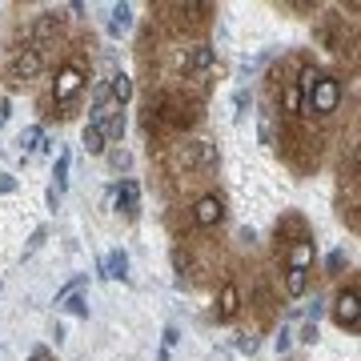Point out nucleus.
Returning a JSON list of instances; mask_svg holds the SVG:
<instances>
[{"label":"nucleus","instance_id":"nucleus-1","mask_svg":"<svg viewBox=\"0 0 361 361\" xmlns=\"http://www.w3.org/2000/svg\"><path fill=\"white\" fill-rule=\"evenodd\" d=\"M337 104H341V85H337V77H322L317 85H313V92L305 97V113H334Z\"/></svg>","mask_w":361,"mask_h":361},{"label":"nucleus","instance_id":"nucleus-2","mask_svg":"<svg viewBox=\"0 0 361 361\" xmlns=\"http://www.w3.org/2000/svg\"><path fill=\"white\" fill-rule=\"evenodd\" d=\"M80 89H85V73H80L77 65H61L56 68V80H52V97H56V101L68 104Z\"/></svg>","mask_w":361,"mask_h":361},{"label":"nucleus","instance_id":"nucleus-3","mask_svg":"<svg viewBox=\"0 0 361 361\" xmlns=\"http://www.w3.org/2000/svg\"><path fill=\"white\" fill-rule=\"evenodd\" d=\"M334 317H337V325H341V329H357V322H361V301H357V289H353V285L337 293Z\"/></svg>","mask_w":361,"mask_h":361},{"label":"nucleus","instance_id":"nucleus-4","mask_svg":"<svg viewBox=\"0 0 361 361\" xmlns=\"http://www.w3.org/2000/svg\"><path fill=\"white\" fill-rule=\"evenodd\" d=\"M44 68V61H40L37 49H20L13 56V65H8V77H13V85H20V80H32Z\"/></svg>","mask_w":361,"mask_h":361},{"label":"nucleus","instance_id":"nucleus-5","mask_svg":"<svg viewBox=\"0 0 361 361\" xmlns=\"http://www.w3.org/2000/svg\"><path fill=\"white\" fill-rule=\"evenodd\" d=\"M193 221L201 225V229H213V225H221V221H225V201H221L217 193H205V197L193 205Z\"/></svg>","mask_w":361,"mask_h":361},{"label":"nucleus","instance_id":"nucleus-6","mask_svg":"<svg viewBox=\"0 0 361 361\" xmlns=\"http://www.w3.org/2000/svg\"><path fill=\"white\" fill-rule=\"evenodd\" d=\"M101 277L125 281V277H129V253H125V249H113V253H109V257L101 261Z\"/></svg>","mask_w":361,"mask_h":361},{"label":"nucleus","instance_id":"nucleus-7","mask_svg":"<svg viewBox=\"0 0 361 361\" xmlns=\"http://www.w3.org/2000/svg\"><path fill=\"white\" fill-rule=\"evenodd\" d=\"M185 65L193 68V73H209V68L217 65V49H213V44H193Z\"/></svg>","mask_w":361,"mask_h":361},{"label":"nucleus","instance_id":"nucleus-8","mask_svg":"<svg viewBox=\"0 0 361 361\" xmlns=\"http://www.w3.org/2000/svg\"><path fill=\"white\" fill-rule=\"evenodd\" d=\"M237 310H241V289H237V285H225V289H221V301H217V317L221 322H233Z\"/></svg>","mask_w":361,"mask_h":361},{"label":"nucleus","instance_id":"nucleus-9","mask_svg":"<svg viewBox=\"0 0 361 361\" xmlns=\"http://www.w3.org/2000/svg\"><path fill=\"white\" fill-rule=\"evenodd\" d=\"M313 257H317V245H313V241H297V245L289 249V269H301V273H310Z\"/></svg>","mask_w":361,"mask_h":361},{"label":"nucleus","instance_id":"nucleus-10","mask_svg":"<svg viewBox=\"0 0 361 361\" xmlns=\"http://www.w3.org/2000/svg\"><path fill=\"white\" fill-rule=\"evenodd\" d=\"M56 32H61V16H56V13H40L37 25H32V40L44 44V40H52Z\"/></svg>","mask_w":361,"mask_h":361},{"label":"nucleus","instance_id":"nucleus-11","mask_svg":"<svg viewBox=\"0 0 361 361\" xmlns=\"http://www.w3.org/2000/svg\"><path fill=\"white\" fill-rule=\"evenodd\" d=\"M80 145H85V153H89V157H101L104 149H109V141H104V129L89 121V125H85V133H80Z\"/></svg>","mask_w":361,"mask_h":361},{"label":"nucleus","instance_id":"nucleus-12","mask_svg":"<svg viewBox=\"0 0 361 361\" xmlns=\"http://www.w3.org/2000/svg\"><path fill=\"white\" fill-rule=\"evenodd\" d=\"M133 28V4H116L113 13H109V32L121 37V32H129Z\"/></svg>","mask_w":361,"mask_h":361},{"label":"nucleus","instance_id":"nucleus-13","mask_svg":"<svg viewBox=\"0 0 361 361\" xmlns=\"http://www.w3.org/2000/svg\"><path fill=\"white\" fill-rule=\"evenodd\" d=\"M104 141H121L125 137V129H129V121H125V109H116V113H109L104 116Z\"/></svg>","mask_w":361,"mask_h":361},{"label":"nucleus","instance_id":"nucleus-14","mask_svg":"<svg viewBox=\"0 0 361 361\" xmlns=\"http://www.w3.org/2000/svg\"><path fill=\"white\" fill-rule=\"evenodd\" d=\"M137 201H141V185H137V180H121V185H116V205L133 213Z\"/></svg>","mask_w":361,"mask_h":361},{"label":"nucleus","instance_id":"nucleus-15","mask_svg":"<svg viewBox=\"0 0 361 361\" xmlns=\"http://www.w3.org/2000/svg\"><path fill=\"white\" fill-rule=\"evenodd\" d=\"M109 97H113V104H125L133 97V80L125 77V73H116V77H109Z\"/></svg>","mask_w":361,"mask_h":361},{"label":"nucleus","instance_id":"nucleus-16","mask_svg":"<svg viewBox=\"0 0 361 361\" xmlns=\"http://www.w3.org/2000/svg\"><path fill=\"white\" fill-rule=\"evenodd\" d=\"M305 289H310V273H301V269L285 273V293H289V297H301Z\"/></svg>","mask_w":361,"mask_h":361},{"label":"nucleus","instance_id":"nucleus-17","mask_svg":"<svg viewBox=\"0 0 361 361\" xmlns=\"http://www.w3.org/2000/svg\"><path fill=\"white\" fill-rule=\"evenodd\" d=\"M322 77H325V73H322L317 65H305V68H301V77H297V89H301V97H310L313 85H317Z\"/></svg>","mask_w":361,"mask_h":361},{"label":"nucleus","instance_id":"nucleus-18","mask_svg":"<svg viewBox=\"0 0 361 361\" xmlns=\"http://www.w3.org/2000/svg\"><path fill=\"white\" fill-rule=\"evenodd\" d=\"M197 161H201V169H217V161H221L217 145H209V141H197Z\"/></svg>","mask_w":361,"mask_h":361},{"label":"nucleus","instance_id":"nucleus-19","mask_svg":"<svg viewBox=\"0 0 361 361\" xmlns=\"http://www.w3.org/2000/svg\"><path fill=\"white\" fill-rule=\"evenodd\" d=\"M40 145H44V129H40V125H32V129L20 133V149H25V153H32V149H40Z\"/></svg>","mask_w":361,"mask_h":361},{"label":"nucleus","instance_id":"nucleus-20","mask_svg":"<svg viewBox=\"0 0 361 361\" xmlns=\"http://www.w3.org/2000/svg\"><path fill=\"white\" fill-rule=\"evenodd\" d=\"M281 101H285V113H301V104H305V97H301V89H297V85H289Z\"/></svg>","mask_w":361,"mask_h":361},{"label":"nucleus","instance_id":"nucleus-21","mask_svg":"<svg viewBox=\"0 0 361 361\" xmlns=\"http://www.w3.org/2000/svg\"><path fill=\"white\" fill-rule=\"evenodd\" d=\"M52 177H56V189H65L68 185V153H61V161H56V169H52Z\"/></svg>","mask_w":361,"mask_h":361},{"label":"nucleus","instance_id":"nucleus-22","mask_svg":"<svg viewBox=\"0 0 361 361\" xmlns=\"http://www.w3.org/2000/svg\"><path fill=\"white\" fill-rule=\"evenodd\" d=\"M273 345H277V353H289V345H293V329L285 325L281 334H277V341H273Z\"/></svg>","mask_w":361,"mask_h":361},{"label":"nucleus","instance_id":"nucleus-23","mask_svg":"<svg viewBox=\"0 0 361 361\" xmlns=\"http://www.w3.org/2000/svg\"><path fill=\"white\" fill-rule=\"evenodd\" d=\"M301 341H305V345H313V341H317V322H305V329H301Z\"/></svg>","mask_w":361,"mask_h":361},{"label":"nucleus","instance_id":"nucleus-24","mask_svg":"<svg viewBox=\"0 0 361 361\" xmlns=\"http://www.w3.org/2000/svg\"><path fill=\"white\" fill-rule=\"evenodd\" d=\"M65 305H68V310H73V313H80V317H85V313H89V305H85V301H80V297H77V293L68 297Z\"/></svg>","mask_w":361,"mask_h":361},{"label":"nucleus","instance_id":"nucleus-25","mask_svg":"<svg viewBox=\"0 0 361 361\" xmlns=\"http://www.w3.org/2000/svg\"><path fill=\"white\" fill-rule=\"evenodd\" d=\"M237 349H241V353H253V349H257V337H241V341H237Z\"/></svg>","mask_w":361,"mask_h":361},{"label":"nucleus","instance_id":"nucleus-26","mask_svg":"<svg viewBox=\"0 0 361 361\" xmlns=\"http://www.w3.org/2000/svg\"><path fill=\"white\" fill-rule=\"evenodd\" d=\"M8 113H13V104H8V97H0V129H4V121H8Z\"/></svg>","mask_w":361,"mask_h":361},{"label":"nucleus","instance_id":"nucleus-27","mask_svg":"<svg viewBox=\"0 0 361 361\" xmlns=\"http://www.w3.org/2000/svg\"><path fill=\"white\" fill-rule=\"evenodd\" d=\"M249 109V92H237V116H245Z\"/></svg>","mask_w":361,"mask_h":361},{"label":"nucleus","instance_id":"nucleus-28","mask_svg":"<svg viewBox=\"0 0 361 361\" xmlns=\"http://www.w3.org/2000/svg\"><path fill=\"white\" fill-rule=\"evenodd\" d=\"M13 189H16V180L4 173V177H0V193H13Z\"/></svg>","mask_w":361,"mask_h":361},{"label":"nucleus","instance_id":"nucleus-29","mask_svg":"<svg viewBox=\"0 0 361 361\" xmlns=\"http://www.w3.org/2000/svg\"><path fill=\"white\" fill-rule=\"evenodd\" d=\"M32 361H52V353H49V349H37V353H32Z\"/></svg>","mask_w":361,"mask_h":361}]
</instances>
